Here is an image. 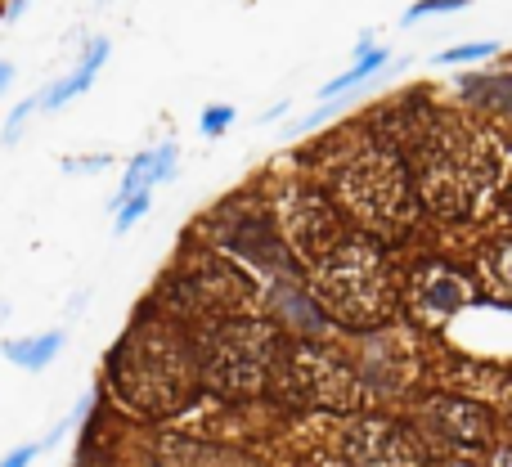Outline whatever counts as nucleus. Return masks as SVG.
Returning a JSON list of instances; mask_svg holds the SVG:
<instances>
[{
    "label": "nucleus",
    "instance_id": "obj_1",
    "mask_svg": "<svg viewBox=\"0 0 512 467\" xmlns=\"http://www.w3.org/2000/svg\"><path fill=\"white\" fill-rule=\"evenodd\" d=\"M198 382V360L171 324H140L113 351V387L131 409L149 418L176 414L189 405Z\"/></svg>",
    "mask_w": 512,
    "mask_h": 467
},
{
    "label": "nucleus",
    "instance_id": "obj_2",
    "mask_svg": "<svg viewBox=\"0 0 512 467\" xmlns=\"http://www.w3.org/2000/svg\"><path fill=\"white\" fill-rule=\"evenodd\" d=\"M315 297L319 310L337 324L373 328L391 315V265L378 243L369 238H342L315 270Z\"/></svg>",
    "mask_w": 512,
    "mask_h": 467
},
{
    "label": "nucleus",
    "instance_id": "obj_3",
    "mask_svg": "<svg viewBox=\"0 0 512 467\" xmlns=\"http://www.w3.org/2000/svg\"><path fill=\"white\" fill-rule=\"evenodd\" d=\"M499 180V153L472 126H436L418 158V189L436 212H477Z\"/></svg>",
    "mask_w": 512,
    "mask_h": 467
},
{
    "label": "nucleus",
    "instance_id": "obj_4",
    "mask_svg": "<svg viewBox=\"0 0 512 467\" xmlns=\"http://www.w3.org/2000/svg\"><path fill=\"white\" fill-rule=\"evenodd\" d=\"M333 194L355 221H364L373 234H400L414 212V185H409V167L400 153L387 144H369L355 158L337 167Z\"/></svg>",
    "mask_w": 512,
    "mask_h": 467
},
{
    "label": "nucleus",
    "instance_id": "obj_5",
    "mask_svg": "<svg viewBox=\"0 0 512 467\" xmlns=\"http://www.w3.org/2000/svg\"><path fill=\"white\" fill-rule=\"evenodd\" d=\"M283 360V342L265 319H230L207 337L203 355H198V378L212 387L216 396H256L274 382V369Z\"/></svg>",
    "mask_w": 512,
    "mask_h": 467
},
{
    "label": "nucleus",
    "instance_id": "obj_6",
    "mask_svg": "<svg viewBox=\"0 0 512 467\" xmlns=\"http://www.w3.org/2000/svg\"><path fill=\"white\" fill-rule=\"evenodd\" d=\"M270 387L283 391L288 405L301 409H333V414H351L364 405V382L342 355L324 351V346H297L283 351L279 369H274Z\"/></svg>",
    "mask_w": 512,
    "mask_h": 467
},
{
    "label": "nucleus",
    "instance_id": "obj_7",
    "mask_svg": "<svg viewBox=\"0 0 512 467\" xmlns=\"http://www.w3.org/2000/svg\"><path fill=\"white\" fill-rule=\"evenodd\" d=\"M342 454L351 467H427V445L396 418H360L346 427Z\"/></svg>",
    "mask_w": 512,
    "mask_h": 467
},
{
    "label": "nucleus",
    "instance_id": "obj_8",
    "mask_svg": "<svg viewBox=\"0 0 512 467\" xmlns=\"http://www.w3.org/2000/svg\"><path fill=\"white\" fill-rule=\"evenodd\" d=\"M423 427L436 445L459 454H481L495 441V418L486 405L477 400H459V396H432L423 405Z\"/></svg>",
    "mask_w": 512,
    "mask_h": 467
},
{
    "label": "nucleus",
    "instance_id": "obj_9",
    "mask_svg": "<svg viewBox=\"0 0 512 467\" xmlns=\"http://www.w3.org/2000/svg\"><path fill=\"white\" fill-rule=\"evenodd\" d=\"M180 288H185L189 301L216 310V315H234V310L252 306V283L243 279L225 256H212V252L185 256V279H180Z\"/></svg>",
    "mask_w": 512,
    "mask_h": 467
},
{
    "label": "nucleus",
    "instance_id": "obj_10",
    "mask_svg": "<svg viewBox=\"0 0 512 467\" xmlns=\"http://www.w3.org/2000/svg\"><path fill=\"white\" fill-rule=\"evenodd\" d=\"M283 225H288L292 252L310 256V261H324V256L346 238L333 203H324V198H315V194L288 198V207H283Z\"/></svg>",
    "mask_w": 512,
    "mask_h": 467
},
{
    "label": "nucleus",
    "instance_id": "obj_11",
    "mask_svg": "<svg viewBox=\"0 0 512 467\" xmlns=\"http://www.w3.org/2000/svg\"><path fill=\"white\" fill-rule=\"evenodd\" d=\"M463 301H468V283L454 270H445V265H427L409 283V306L423 319H450Z\"/></svg>",
    "mask_w": 512,
    "mask_h": 467
},
{
    "label": "nucleus",
    "instance_id": "obj_12",
    "mask_svg": "<svg viewBox=\"0 0 512 467\" xmlns=\"http://www.w3.org/2000/svg\"><path fill=\"white\" fill-rule=\"evenodd\" d=\"M104 59H108V41H90V50H86V59L77 63V68L68 72V77L59 81V86H50V90H41V108L45 113H54V108H63L68 99H77V95H86L90 86H95V77H99V68H104Z\"/></svg>",
    "mask_w": 512,
    "mask_h": 467
},
{
    "label": "nucleus",
    "instance_id": "obj_13",
    "mask_svg": "<svg viewBox=\"0 0 512 467\" xmlns=\"http://www.w3.org/2000/svg\"><path fill=\"white\" fill-rule=\"evenodd\" d=\"M59 346H63L59 328L36 333V337H14V342H5V360L18 364V369H27V373H36V369H45V364L59 355Z\"/></svg>",
    "mask_w": 512,
    "mask_h": 467
},
{
    "label": "nucleus",
    "instance_id": "obj_14",
    "mask_svg": "<svg viewBox=\"0 0 512 467\" xmlns=\"http://www.w3.org/2000/svg\"><path fill=\"white\" fill-rule=\"evenodd\" d=\"M387 59H391V54L382 50V45H360V54H355V63L342 72V77H333V81H328V86L319 90V99H328V104H333L337 95H346V90H351V86H360L364 77H373V72H378Z\"/></svg>",
    "mask_w": 512,
    "mask_h": 467
},
{
    "label": "nucleus",
    "instance_id": "obj_15",
    "mask_svg": "<svg viewBox=\"0 0 512 467\" xmlns=\"http://www.w3.org/2000/svg\"><path fill=\"white\" fill-rule=\"evenodd\" d=\"M117 207H122V212H117L113 230H117V234H126L135 221H144V216H149V207H153V189H135V194H131V198H122Z\"/></svg>",
    "mask_w": 512,
    "mask_h": 467
},
{
    "label": "nucleus",
    "instance_id": "obj_16",
    "mask_svg": "<svg viewBox=\"0 0 512 467\" xmlns=\"http://www.w3.org/2000/svg\"><path fill=\"white\" fill-rule=\"evenodd\" d=\"M499 45L495 41H472V45H454V50H441L436 63H472V59H495Z\"/></svg>",
    "mask_w": 512,
    "mask_h": 467
},
{
    "label": "nucleus",
    "instance_id": "obj_17",
    "mask_svg": "<svg viewBox=\"0 0 512 467\" xmlns=\"http://www.w3.org/2000/svg\"><path fill=\"white\" fill-rule=\"evenodd\" d=\"M185 450V467H252V463H243L239 454H221V450H198V445H180Z\"/></svg>",
    "mask_w": 512,
    "mask_h": 467
},
{
    "label": "nucleus",
    "instance_id": "obj_18",
    "mask_svg": "<svg viewBox=\"0 0 512 467\" xmlns=\"http://www.w3.org/2000/svg\"><path fill=\"white\" fill-rule=\"evenodd\" d=\"M472 0H418V5H409V14H405V23H418V18H427V14H454V9H468Z\"/></svg>",
    "mask_w": 512,
    "mask_h": 467
},
{
    "label": "nucleus",
    "instance_id": "obj_19",
    "mask_svg": "<svg viewBox=\"0 0 512 467\" xmlns=\"http://www.w3.org/2000/svg\"><path fill=\"white\" fill-rule=\"evenodd\" d=\"M36 108H41V99L32 95V99H23V104H18L14 113H9V122H5V144H14V140H18V131H23V122L36 113Z\"/></svg>",
    "mask_w": 512,
    "mask_h": 467
},
{
    "label": "nucleus",
    "instance_id": "obj_20",
    "mask_svg": "<svg viewBox=\"0 0 512 467\" xmlns=\"http://www.w3.org/2000/svg\"><path fill=\"white\" fill-rule=\"evenodd\" d=\"M230 122H234V108H230V104L207 108V113H203V135H221Z\"/></svg>",
    "mask_w": 512,
    "mask_h": 467
},
{
    "label": "nucleus",
    "instance_id": "obj_21",
    "mask_svg": "<svg viewBox=\"0 0 512 467\" xmlns=\"http://www.w3.org/2000/svg\"><path fill=\"white\" fill-rule=\"evenodd\" d=\"M45 445H23V450H14V454H5V459H0V467H27L36 459V454H41Z\"/></svg>",
    "mask_w": 512,
    "mask_h": 467
},
{
    "label": "nucleus",
    "instance_id": "obj_22",
    "mask_svg": "<svg viewBox=\"0 0 512 467\" xmlns=\"http://www.w3.org/2000/svg\"><path fill=\"white\" fill-rule=\"evenodd\" d=\"M63 167L77 176V171H95V167H108V153H95V158H68Z\"/></svg>",
    "mask_w": 512,
    "mask_h": 467
},
{
    "label": "nucleus",
    "instance_id": "obj_23",
    "mask_svg": "<svg viewBox=\"0 0 512 467\" xmlns=\"http://www.w3.org/2000/svg\"><path fill=\"white\" fill-rule=\"evenodd\" d=\"M9 81H14V68H9V63H0V90H5Z\"/></svg>",
    "mask_w": 512,
    "mask_h": 467
},
{
    "label": "nucleus",
    "instance_id": "obj_24",
    "mask_svg": "<svg viewBox=\"0 0 512 467\" xmlns=\"http://www.w3.org/2000/svg\"><path fill=\"white\" fill-rule=\"evenodd\" d=\"M23 9H27V0H14V5H9V14H5V18H18V14H23Z\"/></svg>",
    "mask_w": 512,
    "mask_h": 467
},
{
    "label": "nucleus",
    "instance_id": "obj_25",
    "mask_svg": "<svg viewBox=\"0 0 512 467\" xmlns=\"http://www.w3.org/2000/svg\"><path fill=\"white\" fill-rule=\"evenodd\" d=\"M5 310H9V306H5V301H0V319H5Z\"/></svg>",
    "mask_w": 512,
    "mask_h": 467
}]
</instances>
